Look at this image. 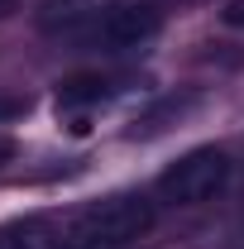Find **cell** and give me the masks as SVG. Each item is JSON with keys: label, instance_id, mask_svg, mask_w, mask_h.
<instances>
[{"label": "cell", "instance_id": "9c48e42d", "mask_svg": "<svg viewBox=\"0 0 244 249\" xmlns=\"http://www.w3.org/2000/svg\"><path fill=\"white\" fill-rule=\"evenodd\" d=\"M15 154H19V149H15V139H0V168H5Z\"/></svg>", "mask_w": 244, "mask_h": 249}, {"label": "cell", "instance_id": "ba28073f", "mask_svg": "<svg viewBox=\"0 0 244 249\" xmlns=\"http://www.w3.org/2000/svg\"><path fill=\"white\" fill-rule=\"evenodd\" d=\"M220 19H225L230 29H244V0H230V5L220 10Z\"/></svg>", "mask_w": 244, "mask_h": 249}, {"label": "cell", "instance_id": "30bf717a", "mask_svg": "<svg viewBox=\"0 0 244 249\" xmlns=\"http://www.w3.org/2000/svg\"><path fill=\"white\" fill-rule=\"evenodd\" d=\"M10 10H15V0H0V15H10Z\"/></svg>", "mask_w": 244, "mask_h": 249}, {"label": "cell", "instance_id": "277c9868", "mask_svg": "<svg viewBox=\"0 0 244 249\" xmlns=\"http://www.w3.org/2000/svg\"><path fill=\"white\" fill-rule=\"evenodd\" d=\"M110 5L115 0H38L34 24L43 34H53V38H82L87 29H96L105 19Z\"/></svg>", "mask_w": 244, "mask_h": 249}, {"label": "cell", "instance_id": "8fae6325", "mask_svg": "<svg viewBox=\"0 0 244 249\" xmlns=\"http://www.w3.org/2000/svg\"><path fill=\"white\" fill-rule=\"evenodd\" d=\"M235 249H244V225H240V235H235Z\"/></svg>", "mask_w": 244, "mask_h": 249}, {"label": "cell", "instance_id": "6da1fadb", "mask_svg": "<svg viewBox=\"0 0 244 249\" xmlns=\"http://www.w3.org/2000/svg\"><path fill=\"white\" fill-rule=\"evenodd\" d=\"M153 225V201L139 192H115L58 216L62 249H120Z\"/></svg>", "mask_w": 244, "mask_h": 249}, {"label": "cell", "instance_id": "52a82bcc", "mask_svg": "<svg viewBox=\"0 0 244 249\" xmlns=\"http://www.w3.org/2000/svg\"><path fill=\"white\" fill-rule=\"evenodd\" d=\"M24 110H29L24 96H5V101H0V120H15V115H24Z\"/></svg>", "mask_w": 244, "mask_h": 249}, {"label": "cell", "instance_id": "3957f363", "mask_svg": "<svg viewBox=\"0 0 244 249\" xmlns=\"http://www.w3.org/2000/svg\"><path fill=\"white\" fill-rule=\"evenodd\" d=\"M158 29H163V15H158L153 5H144V0H134V5H110L105 19H101L96 29L82 34V43L96 48V53H134V48H144Z\"/></svg>", "mask_w": 244, "mask_h": 249}, {"label": "cell", "instance_id": "8992f818", "mask_svg": "<svg viewBox=\"0 0 244 249\" xmlns=\"http://www.w3.org/2000/svg\"><path fill=\"white\" fill-rule=\"evenodd\" d=\"M115 91H120L115 77H72V82L58 87V110L62 106H96V101H105Z\"/></svg>", "mask_w": 244, "mask_h": 249}, {"label": "cell", "instance_id": "7a4b0ae2", "mask_svg": "<svg viewBox=\"0 0 244 249\" xmlns=\"http://www.w3.org/2000/svg\"><path fill=\"white\" fill-rule=\"evenodd\" d=\"M225 178H230L225 149L206 144V149L182 154L173 168H163L153 192H158V201H168V206H201V201H211L215 192L225 187Z\"/></svg>", "mask_w": 244, "mask_h": 249}, {"label": "cell", "instance_id": "5b68a950", "mask_svg": "<svg viewBox=\"0 0 244 249\" xmlns=\"http://www.w3.org/2000/svg\"><path fill=\"white\" fill-rule=\"evenodd\" d=\"M0 249H62V230L53 216H24L0 225Z\"/></svg>", "mask_w": 244, "mask_h": 249}]
</instances>
